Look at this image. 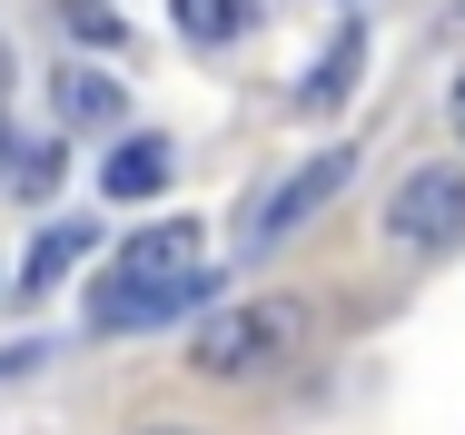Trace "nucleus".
<instances>
[{
    "instance_id": "f8f14e48",
    "label": "nucleus",
    "mask_w": 465,
    "mask_h": 435,
    "mask_svg": "<svg viewBox=\"0 0 465 435\" xmlns=\"http://www.w3.org/2000/svg\"><path fill=\"white\" fill-rule=\"evenodd\" d=\"M149 435H198V426H149Z\"/></svg>"
},
{
    "instance_id": "423d86ee",
    "label": "nucleus",
    "mask_w": 465,
    "mask_h": 435,
    "mask_svg": "<svg viewBox=\"0 0 465 435\" xmlns=\"http://www.w3.org/2000/svg\"><path fill=\"white\" fill-rule=\"evenodd\" d=\"M109 119H119V89L99 70H70L60 80V129H109Z\"/></svg>"
},
{
    "instance_id": "7ed1b4c3",
    "label": "nucleus",
    "mask_w": 465,
    "mask_h": 435,
    "mask_svg": "<svg viewBox=\"0 0 465 435\" xmlns=\"http://www.w3.org/2000/svg\"><path fill=\"white\" fill-rule=\"evenodd\" d=\"M386 238L416 248V258L465 248V169H446V159L406 169V178H396V198H386Z\"/></svg>"
},
{
    "instance_id": "20e7f679",
    "label": "nucleus",
    "mask_w": 465,
    "mask_h": 435,
    "mask_svg": "<svg viewBox=\"0 0 465 435\" xmlns=\"http://www.w3.org/2000/svg\"><path fill=\"white\" fill-rule=\"evenodd\" d=\"M347 169H357L347 149H327V159H307V169H287L278 188H268V198H248V218H238V238H248V248H278L287 228H307V218H317V208H327V198L347 188Z\"/></svg>"
},
{
    "instance_id": "9b49d317",
    "label": "nucleus",
    "mask_w": 465,
    "mask_h": 435,
    "mask_svg": "<svg viewBox=\"0 0 465 435\" xmlns=\"http://www.w3.org/2000/svg\"><path fill=\"white\" fill-rule=\"evenodd\" d=\"M446 119H456V139H465V70H456V89H446Z\"/></svg>"
},
{
    "instance_id": "1a4fd4ad",
    "label": "nucleus",
    "mask_w": 465,
    "mask_h": 435,
    "mask_svg": "<svg viewBox=\"0 0 465 435\" xmlns=\"http://www.w3.org/2000/svg\"><path fill=\"white\" fill-rule=\"evenodd\" d=\"M80 248H90V228H50V238L30 248V267H20V287H30V297H40V287H60V267L80 258Z\"/></svg>"
},
{
    "instance_id": "f257e3e1",
    "label": "nucleus",
    "mask_w": 465,
    "mask_h": 435,
    "mask_svg": "<svg viewBox=\"0 0 465 435\" xmlns=\"http://www.w3.org/2000/svg\"><path fill=\"white\" fill-rule=\"evenodd\" d=\"M208 287H218V267H208V238L169 218V228H139L119 267L90 287V327L99 337H129V327H169L188 307H208Z\"/></svg>"
},
{
    "instance_id": "9d476101",
    "label": "nucleus",
    "mask_w": 465,
    "mask_h": 435,
    "mask_svg": "<svg viewBox=\"0 0 465 435\" xmlns=\"http://www.w3.org/2000/svg\"><path fill=\"white\" fill-rule=\"evenodd\" d=\"M50 169H60L50 149H20V169H10V188H30V198H40V188H50Z\"/></svg>"
},
{
    "instance_id": "0eeeda50",
    "label": "nucleus",
    "mask_w": 465,
    "mask_h": 435,
    "mask_svg": "<svg viewBox=\"0 0 465 435\" xmlns=\"http://www.w3.org/2000/svg\"><path fill=\"white\" fill-rule=\"evenodd\" d=\"M357 50H367V40H357V30H337V50L317 60V80L297 89V109H337V99H347V80H357Z\"/></svg>"
},
{
    "instance_id": "39448f33",
    "label": "nucleus",
    "mask_w": 465,
    "mask_h": 435,
    "mask_svg": "<svg viewBox=\"0 0 465 435\" xmlns=\"http://www.w3.org/2000/svg\"><path fill=\"white\" fill-rule=\"evenodd\" d=\"M109 198H159L169 188V139H119L109 149V169H99Z\"/></svg>"
},
{
    "instance_id": "f03ea898",
    "label": "nucleus",
    "mask_w": 465,
    "mask_h": 435,
    "mask_svg": "<svg viewBox=\"0 0 465 435\" xmlns=\"http://www.w3.org/2000/svg\"><path fill=\"white\" fill-rule=\"evenodd\" d=\"M297 347H307V307H297V297H248V307H218V317L188 337L198 376H268V366H287Z\"/></svg>"
},
{
    "instance_id": "6e6552de",
    "label": "nucleus",
    "mask_w": 465,
    "mask_h": 435,
    "mask_svg": "<svg viewBox=\"0 0 465 435\" xmlns=\"http://www.w3.org/2000/svg\"><path fill=\"white\" fill-rule=\"evenodd\" d=\"M179 30L198 40V50H218V40L248 30V0H179Z\"/></svg>"
}]
</instances>
